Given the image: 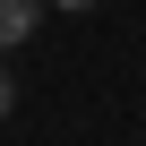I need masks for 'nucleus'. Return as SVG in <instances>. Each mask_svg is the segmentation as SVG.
<instances>
[{
    "mask_svg": "<svg viewBox=\"0 0 146 146\" xmlns=\"http://www.w3.org/2000/svg\"><path fill=\"white\" fill-rule=\"evenodd\" d=\"M43 9H52V0H0V52H17V43L43 26Z\"/></svg>",
    "mask_w": 146,
    "mask_h": 146,
    "instance_id": "f257e3e1",
    "label": "nucleus"
},
{
    "mask_svg": "<svg viewBox=\"0 0 146 146\" xmlns=\"http://www.w3.org/2000/svg\"><path fill=\"white\" fill-rule=\"evenodd\" d=\"M17 112V78H9V60H0V120Z\"/></svg>",
    "mask_w": 146,
    "mask_h": 146,
    "instance_id": "f03ea898",
    "label": "nucleus"
},
{
    "mask_svg": "<svg viewBox=\"0 0 146 146\" xmlns=\"http://www.w3.org/2000/svg\"><path fill=\"white\" fill-rule=\"evenodd\" d=\"M60 9H95V0H60Z\"/></svg>",
    "mask_w": 146,
    "mask_h": 146,
    "instance_id": "7ed1b4c3",
    "label": "nucleus"
}]
</instances>
